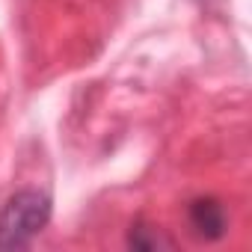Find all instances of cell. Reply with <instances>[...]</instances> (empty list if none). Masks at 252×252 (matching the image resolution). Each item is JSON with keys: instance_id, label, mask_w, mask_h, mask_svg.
<instances>
[{"instance_id": "2", "label": "cell", "mask_w": 252, "mask_h": 252, "mask_svg": "<svg viewBox=\"0 0 252 252\" xmlns=\"http://www.w3.org/2000/svg\"><path fill=\"white\" fill-rule=\"evenodd\" d=\"M187 225L196 237L202 240H220L228 228V217L220 199L214 196H199L187 205Z\"/></svg>"}, {"instance_id": "3", "label": "cell", "mask_w": 252, "mask_h": 252, "mask_svg": "<svg viewBox=\"0 0 252 252\" xmlns=\"http://www.w3.org/2000/svg\"><path fill=\"white\" fill-rule=\"evenodd\" d=\"M128 243H131L134 249H160V246H172L169 237H163L160 231H155V228H149V225H143V222H137V225L131 228Z\"/></svg>"}, {"instance_id": "1", "label": "cell", "mask_w": 252, "mask_h": 252, "mask_svg": "<svg viewBox=\"0 0 252 252\" xmlns=\"http://www.w3.org/2000/svg\"><path fill=\"white\" fill-rule=\"evenodd\" d=\"M51 220V199L39 190H18L0 208V249L27 246Z\"/></svg>"}]
</instances>
